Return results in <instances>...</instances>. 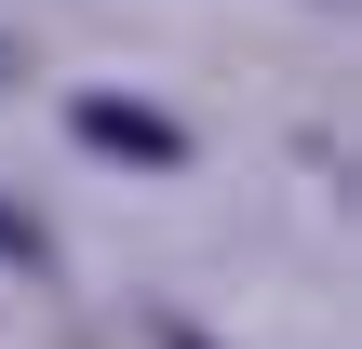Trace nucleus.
I'll return each instance as SVG.
<instances>
[{"label": "nucleus", "mask_w": 362, "mask_h": 349, "mask_svg": "<svg viewBox=\"0 0 362 349\" xmlns=\"http://www.w3.org/2000/svg\"><path fill=\"white\" fill-rule=\"evenodd\" d=\"M148 336H161V349H215V336H188V323H148Z\"/></svg>", "instance_id": "nucleus-3"}, {"label": "nucleus", "mask_w": 362, "mask_h": 349, "mask_svg": "<svg viewBox=\"0 0 362 349\" xmlns=\"http://www.w3.org/2000/svg\"><path fill=\"white\" fill-rule=\"evenodd\" d=\"M67 135H81V148H121V161H188V135H175L161 108H121V94H81Z\"/></svg>", "instance_id": "nucleus-1"}, {"label": "nucleus", "mask_w": 362, "mask_h": 349, "mask_svg": "<svg viewBox=\"0 0 362 349\" xmlns=\"http://www.w3.org/2000/svg\"><path fill=\"white\" fill-rule=\"evenodd\" d=\"M0 269H40V215H13V202H0Z\"/></svg>", "instance_id": "nucleus-2"}]
</instances>
